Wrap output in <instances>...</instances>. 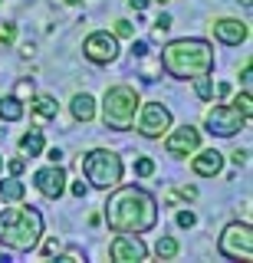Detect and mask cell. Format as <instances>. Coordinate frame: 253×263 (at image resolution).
<instances>
[{
    "mask_svg": "<svg viewBox=\"0 0 253 263\" xmlns=\"http://www.w3.org/2000/svg\"><path fill=\"white\" fill-rule=\"evenodd\" d=\"M7 168H10V175H17V178H20V175H23V168H27V161H23V158H13L10 164H7Z\"/></svg>",
    "mask_w": 253,
    "mask_h": 263,
    "instance_id": "f1b7e54d",
    "label": "cell"
},
{
    "mask_svg": "<svg viewBox=\"0 0 253 263\" xmlns=\"http://www.w3.org/2000/svg\"><path fill=\"white\" fill-rule=\"evenodd\" d=\"M135 175H138V178H151V175H154V161H151V158H138V161H135Z\"/></svg>",
    "mask_w": 253,
    "mask_h": 263,
    "instance_id": "cb8c5ba5",
    "label": "cell"
},
{
    "mask_svg": "<svg viewBox=\"0 0 253 263\" xmlns=\"http://www.w3.org/2000/svg\"><path fill=\"white\" fill-rule=\"evenodd\" d=\"M23 112H27L23 99H17V96H0V119H4V122H20Z\"/></svg>",
    "mask_w": 253,
    "mask_h": 263,
    "instance_id": "2e32d148",
    "label": "cell"
},
{
    "mask_svg": "<svg viewBox=\"0 0 253 263\" xmlns=\"http://www.w3.org/2000/svg\"><path fill=\"white\" fill-rule=\"evenodd\" d=\"M138 105H142V96H138L135 86H125V82L109 86L105 89V99H102V122H105V128H112V132L135 128Z\"/></svg>",
    "mask_w": 253,
    "mask_h": 263,
    "instance_id": "277c9868",
    "label": "cell"
},
{
    "mask_svg": "<svg viewBox=\"0 0 253 263\" xmlns=\"http://www.w3.org/2000/svg\"><path fill=\"white\" fill-rule=\"evenodd\" d=\"M210 30H214V40L224 46H240L250 36V27L243 20H237V16H220V20L210 23Z\"/></svg>",
    "mask_w": 253,
    "mask_h": 263,
    "instance_id": "4fadbf2b",
    "label": "cell"
},
{
    "mask_svg": "<svg viewBox=\"0 0 253 263\" xmlns=\"http://www.w3.org/2000/svg\"><path fill=\"white\" fill-rule=\"evenodd\" d=\"M191 171L198 178H217L220 171H224V152H217V148H198L191 158Z\"/></svg>",
    "mask_w": 253,
    "mask_h": 263,
    "instance_id": "5bb4252c",
    "label": "cell"
},
{
    "mask_svg": "<svg viewBox=\"0 0 253 263\" xmlns=\"http://www.w3.org/2000/svg\"><path fill=\"white\" fill-rule=\"evenodd\" d=\"M115 36H119V40H132V36H135V27H132L128 20H115Z\"/></svg>",
    "mask_w": 253,
    "mask_h": 263,
    "instance_id": "d4e9b609",
    "label": "cell"
},
{
    "mask_svg": "<svg viewBox=\"0 0 253 263\" xmlns=\"http://www.w3.org/2000/svg\"><path fill=\"white\" fill-rule=\"evenodd\" d=\"M109 257L115 263H142L148 257V247L138 234H115L109 243Z\"/></svg>",
    "mask_w": 253,
    "mask_h": 263,
    "instance_id": "30bf717a",
    "label": "cell"
},
{
    "mask_svg": "<svg viewBox=\"0 0 253 263\" xmlns=\"http://www.w3.org/2000/svg\"><path fill=\"white\" fill-rule=\"evenodd\" d=\"M128 7H132V10H145V7H148V0H128Z\"/></svg>",
    "mask_w": 253,
    "mask_h": 263,
    "instance_id": "8d00e7d4",
    "label": "cell"
},
{
    "mask_svg": "<svg viewBox=\"0 0 253 263\" xmlns=\"http://www.w3.org/2000/svg\"><path fill=\"white\" fill-rule=\"evenodd\" d=\"M174 220H178V227H184V230L198 224V217H194V211H178V217H174Z\"/></svg>",
    "mask_w": 253,
    "mask_h": 263,
    "instance_id": "484cf974",
    "label": "cell"
},
{
    "mask_svg": "<svg viewBox=\"0 0 253 263\" xmlns=\"http://www.w3.org/2000/svg\"><path fill=\"white\" fill-rule=\"evenodd\" d=\"M56 250H60V243H56V240H46V247H43V253H46V257H53Z\"/></svg>",
    "mask_w": 253,
    "mask_h": 263,
    "instance_id": "e575fe53",
    "label": "cell"
},
{
    "mask_svg": "<svg viewBox=\"0 0 253 263\" xmlns=\"http://www.w3.org/2000/svg\"><path fill=\"white\" fill-rule=\"evenodd\" d=\"M0 171H4V155H0Z\"/></svg>",
    "mask_w": 253,
    "mask_h": 263,
    "instance_id": "f35d334b",
    "label": "cell"
},
{
    "mask_svg": "<svg viewBox=\"0 0 253 263\" xmlns=\"http://www.w3.org/2000/svg\"><path fill=\"white\" fill-rule=\"evenodd\" d=\"M230 158H233V164H237V168H240V164H247V152H233Z\"/></svg>",
    "mask_w": 253,
    "mask_h": 263,
    "instance_id": "836d02e7",
    "label": "cell"
},
{
    "mask_svg": "<svg viewBox=\"0 0 253 263\" xmlns=\"http://www.w3.org/2000/svg\"><path fill=\"white\" fill-rule=\"evenodd\" d=\"M33 187L43 197L56 201V197H63V191H66V171L60 164H46V168H40L33 175Z\"/></svg>",
    "mask_w": 253,
    "mask_h": 263,
    "instance_id": "7c38bea8",
    "label": "cell"
},
{
    "mask_svg": "<svg viewBox=\"0 0 253 263\" xmlns=\"http://www.w3.org/2000/svg\"><path fill=\"white\" fill-rule=\"evenodd\" d=\"M23 96H33V82H30V79H23L17 86V99H23Z\"/></svg>",
    "mask_w": 253,
    "mask_h": 263,
    "instance_id": "83f0119b",
    "label": "cell"
},
{
    "mask_svg": "<svg viewBox=\"0 0 253 263\" xmlns=\"http://www.w3.org/2000/svg\"><path fill=\"white\" fill-rule=\"evenodd\" d=\"M83 56H86L89 63H95V66L115 63V56H119V36H115V33H109V30L89 33V36L83 40Z\"/></svg>",
    "mask_w": 253,
    "mask_h": 263,
    "instance_id": "ba28073f",
    "label": "cell"
},
{
    "mask_svg": "<svg viewBox=\"0 0 253 263\" xmlns=\"http://www.w3.org/2000/svg\"><path fill=\"white\" fill-rule=\"evenodd\" d=\"M102 217L115 234H148L158 224V197L138 184H115V191L102 204Z\"/></svg>",
    "mask_w": 253,
    "mask_h": 263,
    "instance_id": "6da1fadb",
    "label": "cell"
},
{
    "mask_svg": "<svg viewBox=\"0 0 253 263\" xmlns=\"http://www.w3.org/2000/svg\"><path fill=\"white\" fill-rule=\"evenodd\" d=\"M20 148H23V155H30V158H36V155H43V132H40V128L27 132V135L20 138Z\"/></svg>",
    "mask_w": 253,
    "mask_h": 263,
    "instance_id": "d6986e66",
    "label": "cell"
},
{
    "mask_svg": "<svg viewBox=\"0 0 253 263\" xmlns=\"http://www.w3.org/2000/svg\"><path fill=\"white\" fill-rule=\"evenodd\" d=\"M66 4H83V0H66Z\"/></svg>",
    "mask_w": 253,
    "mask_h": 263,
    "instance_id": "74e56055",
    "label": "cell"
},
{
    "mask_svg": "<svg viewBox=\"0 0 253 263\" xmlns=\"http://www.w3.org/2000/svg\"><path fill=\"white\" fill-rule=\"evenodd\" d=\"M60 260H63V263H76V260H86V257H83V250H76V247H72V250H66Z\"/></svg>",
    "mask_w": 253,
    "mask_h": 263,
    "instance_id": "4316f807",
    "label": "cell"
},
{
    "mask_svg": "<svg viewBox=\"0 0 253 263\" xmlns=\"http://www.w3.org/2000/svg\"><path fill=\"white\" fill-rule=\"evenodd\" d=\"M198 148H201V132L194 125H181V128H168L165 132V152L174 155V158L194 155Z\"/></svg>",
    "mask_w": 253,
    "mask_h": 263,
    "instance_id": "8fae6325",
    "label": "cell"
},
{
    "mask_svg": "<svg viewBox=\"0 0 253 263\" xmlns=\"http://www.w3.org/2000/svg\"><path fill=\"white\" fill-rule=\"evenodd\" d=\"M0 7H4V0H0Z\"/></svg>",
    "mask_w": 253,
    "mask_h": 263,
    "instance_id": "60d3db41",
    "label": "cell"
},
{
    "mask_svg": "<svg viewBox=\"0 0 253 263\" xmlns=\"http://www.w3.org/2000/svg\"><path fill=\"white\" fill-rule=\"evenodd\" d=\"M154 23H158V27H154V30H158V33H165V30L171 27V16H168V13H161V16H158V20H154Z\"/></svg>",
    "mask_w": 253,
    "mask_h": 263,
    "instance_id": "4dcf8cb0",
    "label": "cell"
},
{
    "mask_svg": "<svg viewBox=\"0 0 253 263\" xmlns=\"http://www.w3.org/2000/svg\"><path fill=\"white\" fill-rule=\"evenodd\" d=\"M46 158H50L53 164H60L63 161V152H60V148H50V152H46Z\"/></svg>",
    "mask_w": 253,
    "mask_h": 263,
    "instance_id": "1f68e13d",
    "label": "cell"
},
{
    "mask_svg": "<svg viewBox=\"0 0 253 263\" xmlns=\"http://www.w3.org/2000/svg\"><path fill=\"white\" fill-rule=\"evenodd\" d=\"M243 125H247V119H243L233 105H214V109L207 112V119H204V128L217 138H233Z\"/></svg>",
    "mask_w": 253,
    "mask_h": 263,
    "instance_id": "9c48e42d",
    "label": "cell"
},
{
    "mask_svg": "<svg viewBox=\"0 0 253 263\" xmlns=\"http://www.w3.org/2000/svg\"><path fill=\"white\" fill-rule=\"evenodd\" d=\"M158 4H168V0H158Z\"/></svg>",
    "mask_w": 253,
    "mask_h": 263,
    "instance_id": "ab89813d",
    "label": "cell"
},
{
    "mask_svg": "<svg viewBox=\"0 0 253 263\" xmlns=\"http://www.w3.org/2000/svg\"><path fill=\"white\" fill-rule=\"evenodd\" d=\"M69 112H72V119H76V122H92L95 119V99L89 96V92H76V96H72V102H69Z\"/></svg>",
    "mask_w": 253,
    "mask_h": 263,
    "instance_id": "9a60e30c",
    "label": "cell"
},
{
    "mask_svg": "<svg viewBox=\"0 0 253 263\" xmlns=\"http://www.w3.org/2000/svg\"><path fill=\"white\" fill-rule=\"evenodd\" d=\"M69 191L76 194V197H86V191H89V187L83 184V181H72V184H69Z\"/></svg>",
    "mask_w": 253,
    "mask_h": 263,
    "instance_id": "f546056e",
    "label": "cell"
},
{
    "mask_svg": "<svg viewBox=\"0 0 253 263\" xmlns=\"http://www.w3.org/2000/svg\"><path fill=\"white\" fill-rule=\"evenodd\" d=\"M181 197H187V201H194V197H198V187H181Z\"/></svg>",
    "mask_w": 253,
    "mask_h": 263,
    "instance_id": "d590c367",
    "label": "cell"
},
{
    "mask_svg": "<svg viewBox=\"0 0 253 263\" xmlns=\"http://www.w3.org/2000/svg\"><path fill=\"white\" fill-rule=\"evenodd\" d=\"M178 250H181V247H178L174 237H161V240L154 243V253H158V260H174Z\"/></svg>",
    "mask_w": 253,
    "mask_h": 263,
    "instance_id": "ffe728a7",
    "label": "cell"
},
{
    "mask_svg": "<svg viewBox=\"0 0 253 263\" xmlns=\"http://www.w3.org/2000/svg\"><path fill=\"white\" fill-rule=\"evenodd\" d=\"M23 194H27V187H23V181L17 178V175H10V178H4L0 181V197H4V201H23Z\"/></svg>",
    "mask_w": 253,
    "mask_h": 263,
    "instance_id": "e0dca14e",
    "label": "cell"
},
{
    "mask_svg": "<svg viewBox=\"0 0 253 263\" xmlns=\"http://www.w3.org/2000/svg\"><path fill=\"white\" fill-rule=\"evenodd\" d=\"M233 109L240 112V115H243V119H247V122L253 119V99H250V89H243V92L233 99Z\"/></svg>",
    "mask_w": 253,
    "mask_h": 263,
    "instance_id": "7402d4cb",
    "label": "cell"
},
{
    "mask_svg": "<svg viewBox=\"0 0 253 263\" xmlns=\"http://www.w3.org/2000/svg\"><path fill=\"white\" fill-rule=\"evenodd\" d=\"M43 237V214L36 208H4L0 214V247L13 253H30Z\"/></svg>",
    "mask_w": 253,
    "mask_h": 263,
    "instance_id": "3957f363",
    "label": "cell"
},
{
    "mask_svg": "<svg viewBox=\"0 0 253 263\" xmlns=\"http://www.w3.org/2000/svg\"><path fill=\"white\" fill-rule=\"evenodd\" d=\"M33 112L40 115V119H56V115H60V102H56L53 96H36L33 99Z\"/></svg>",
    "mask_w": 253,
    "mask_h": 263,
    "instance_id": "ac0fdd59",
    "label": "cell"
},
{
    "mask_svg": "<svg viewBox=\"0 0 253 263\" xmlns=\"http://www.w3.org/2000/svg\"><path fill=\"white\" fill-rule=\"evenodd\" d=\"M240 82H243V89H250V63L240 69Z\"/></svg>",
    "mask_w": 253,
    "mask_h": 263,
    "instance_id": "d6a6232c",
    "label": "cell"
},
{
    "mask_svg": "<svg viewBox=\"0 0 253 263\" xmlns=\"http://www.w3.org/2000/svg\"><path fill=\"white\" fill-rule=\"evenodd\" d=\"M161 66L174 79H198V76L214 69V46L207 40H198V36L171 40L161 49Z\"/></svg>",
    "mask_w": 253,
    "mask_h": 263,
    "instance_id": "7a4b0ae2",
    "label": "cell"
},
{
    "mask_svg": "<svg viewBox=\"0 0 253 263\" xmlns=\"http://www.w3.org/2000/svg\"><path fill=\"white\" fill-rule=\"evenodd\" d=\"M135 128L145 138H161L171 128V109L165 102H142L135 115Z\"/></svg>",
    "mask_w": 253,
    "mask_h": 263,
    "instance_id": "52a82bcc",
    "label": "cell"
},
{
    "mask_svg": "<svg viewBox=\"0 0 253 263\" xmlns=\"http://www.w3.org/2000/svg\"><path fill=\"white\" fill-rule=\"evenodd\" d=\"M217 253L227 260H253V227L247 220H233L220 230L217 237Z\"/></svg>",
    "mask_w": 253,
    "mask_h": 263,
    "instance_id": "8992f818",
    "label": "cell"
},
{
    "mask_svg": "<svg viewBox=\"0 0 253 263\" xmlns=\"http://www.w3.org/2000/svg\"><path fill=\"white\" fill-rule=\"evenodd\" d=\"M122 171H125V164L115 152H109V148H92V152L83 158V175L92 187H99V191H112L115 184H122Z\"/></svg>",
    "mask_w": 253,
    "mask_h": 263,
    "instance_id": "5b68a950",
    "label": "cell"
},
{
    "mask_svg": "<svg viewBox=\"0 0 253 263\" xmlns=\"http://www.w3.org/2000/svg\"><path fill=\"white\" fill-rule=\"evenodd\" d=\"M191 82H194V92H198V99H204V102L214 96V82H210V72H204V76L191 79Z\"/></svg>",
    "mask_w": 253,
    "mask_h": 263,
    "instance_id": "44dd1931",
    "label": "cell"
},
{
    "mask_svg": "<svg viewBox=\"0 0 253 263\" xmlns=\"http://www.w3.org/2000/svg\"><path fill=\"white\" fill-rule=\"evenodd\" d=\"M13 40H17V23H7L4 20V23H0V43L7 46V43H13Z\"/></svg>",
    "mask_w": 253,
    "mask_h": 263,
    "instance_id": "603a6c76",
    "label": "cell"
}]
</instances>
